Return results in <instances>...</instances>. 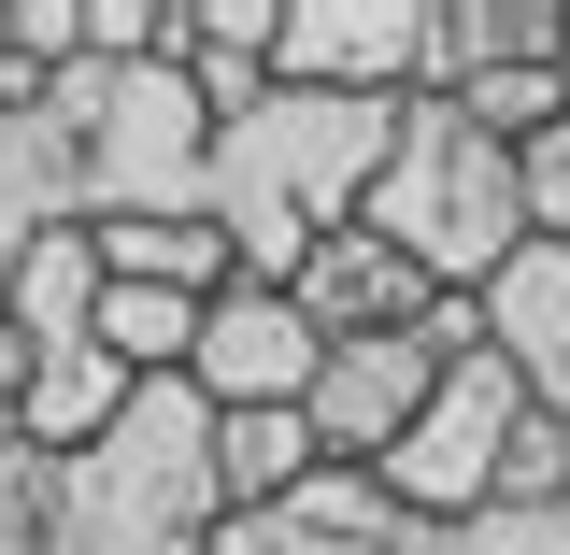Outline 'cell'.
Instances as JSON below:
<instances>
[{"label": "cell", "mask_w": 570, "mask_h": 555, "mask_svg": "<svg viewBox=\"0 0 570 555\" xmlns=\"http://www.w3.org/2000/svg\"><path fill=\"white\" fill-rule=\"evenodd\" d=\"M385 142H400V100H299V86L243 100V115L200 142V214L228 228L243 285H285L328 228H356Z\"/></svg>", "instance_id": "6da1fadb"}, {"label": "cell", "mask_w": 570, "mask_h": 555, "mask_svg": "<svg viewBox=\"0 0 570 555\" xmlns=\"http://www.w3.org/2000/svg\"><path fill=\"white\" fill-rule=\"evenodd\" d=\"M58 470V555H200L214 542V414L186 385H129V414Z\"/></svg>", "instance_id": "7a4b0ae2"}, {"label": "cell", "mask_w": 570, "mask_h": 555, "mask_svg": "<svg viewBox=\"0 0 570 555\" xmlns=\"http://www.w3.org/2000/svg\"><path fill=\"white\" fill-rule=\"evenodd\" d=\"M356 228L400 242L442 299H471V285L528 242V200H513V157H499L456 100H400V142H385V171H371Z\"/></svg>", "instance_id": "3957f363"}, {"label": "cell", "mask_w": 570, "mask_h": 555, "mask_svg": "<svg viewBox=\"0 0 570 555\" xmlns=\"http://www.w3.org/2000/svg\"><path fill=\"white\" fill-rule=\"evenodd\" d=\"M513 414H528V399H513V370H499V356H456V370L428 385V414L400 427V442H385V470H371V485L400 498L414 527H456V513H485Z\"/></svg>", "instance_id": "277c9868"}, {"label": "cell", "mask_w": 570, "mask_h": 555, "mask_svg": "<svg viewBox=\"0 0 570 555\" xmlns=\"http://www.w3.org/2000/svg\"><path fill=\"white\" fill-rule=\"evenodd\" d=\"M442 0H272V86L299 100H428Z\"/></svg>", "instance_id": "5b68a950"}, {"label": "cell", "mask_w": 570, "mask_h": 555, "mask_svg": "<svg viewBox=\"0 0 570 555\" xmlns=\"http://www.w3.org/2000/svg\"><path fill=\"white\" fill-rule=\"evenodd\" d=\"M314 356H328V343L299 328L285 285H214L200 328H186V399H200V414H299Z\"/></svg>", "instance_id": "8992f818"}, {"label": "cell", "mask_w": 570, "mask_h": 555, "mask_svg": "<svg viewBox=\"0 0 570 555\" xmlns=\"http://www.w3.org/2000/svg\"><path fill=\"white\" fill-rule=\"evenodd\" d=\"M428 385H442V356H428L414 328H400V343H328L314 385H299V427H314L328 470H385V442L428 414Z\"/></svg>", "instance_id": "52a82bcc"}, {"label": "cell", "mask_w": 570, "mask_h": 555, "mask_svg": "<svg viewBox=\"0 0 570 555\" xmlns=\"http://www.w3.org/2000/svg\"><path fill=\"white\" fill-rule=\"evenodd\" d=\"M200 555H428V527L371 485V470H328V456H314L272 513H214Z\"/></svg>", "instance_id": "ba28073f"}, {"label": "cell", "mask_w": 570, "mask_h": 555, "mask_svg": "<svg viewBox=\"0 0 570 555\" xmlns=\"http://www.w3.org/2000/svg\"><path fill=\"white\" fill-rule=\"evenodd\" d=\"M471 328L513 370L528 414H570V242H513L485 285H471Z\"/></svg>", "instance_id": "9c48e42d"}, {"label": "cell", "mask_w": 570, "mask_h": 555, "mask_svg": "<svg viewBox=\"0 0 570 555\" xmlns=\"http://www.w3.org/2000/svg\"><path fill=\"white\" fill-rule=\"evenodd\" d=\"M285 299H299V328H314V343H400V328H428V299H442V285H428L400 242L328 228V242L285 271Z\"/></svg>", "instance_id": "30bf717a"}, {"label": "cell", "mask_w": 570, "mask_h": 555, "mask_svg": "<svg viewBox=\"0 0 570 555\" xmlns=\"http://www.w3.org/2000/svg\"><path fill=\"white\" fill-rule=\"evenodd\" d=\"M86 314H100V242H86V228H43V242L0 271V385H14L29 356L86 343Z\"/></svg>", "instance_id": "8fae6325"}, {"label": "cell", "mask_w": 570, "mask_h": 555, "mask_svg": "<svg viewBox=\"0 0 570 555\" xmlns=\"http://www.w3.org/2000/svg\"><path fill=\"white\" fill-rule=\"evenodd\" d=\"M570 43V0H442L428 14V100L485 86V71H557Z\"/></svg>", "instance_id": "7c38bea8"}, {"label": "cell", "mask_w": 570, "mask_h": 555, "mask_svg": "<svg viewBox=\"0 0 570 555\" xmlns=\"http://www.w3.org/2000/svg\"><path fill=\"white\" fill-rule=\"evenodd\" d=\"M0 399H14V442H29V456H86L100 427L129 414V370H115L100 343H58V356H29Z\"/></svg>", "instance_id": "4fadbf2b"}, {"label": "cell", "mask_w": 570, "mask_h": 555, "mask_svg": "<svg viewBox=\"0 0 570 555\" xmlns=\"http://www.w3.org/2000/svg\"><path fill=\"white\" fill-rule=\"evenodd\" d=\"M171 29H186V100H200L214 129L243 115V100H272V0H171Z\"/></svg>", "instance_id": "5bb4252c"}, {"label": "cell", "mask_w": 570, "mask_h": 555, "mask_svg": "<svg viewBox=\"0 0 570 555\" xmlns=\"http://www.w3.org/2000/svg\"><path fill=\"white\" fill-rule=\"evenodd\" d=\"M86 242H100V271H115V285H157V299H214V285H243V257H228L214 214H115V228H86Z\"/></svg>", "instance_id": "9a60e30c"}, {"label": "cell", "mask_w": 570, "mask_h": 555, "mask_svg": "<svg viewBox=\"0 0 570 555\" xmlns=\"http://www.w3.org/2000/svg\"><path fill=\"white\" fill-rule=\"evenodd\" d=\"M299 470H314V427L299 414H214V498L228 513H272Z\"/></svg>", "instance_id": "2e32d148"}, {"label": "cell", "mask_w": 570, "mask_h": 555, "mask_svg": "<svg viewBox=\"0 0 570 555\" xmlns=\"http://www.w3.org/2000/svg\"><path fill=\"white\" fill-rule=\"evenodd\" d=\"M542 498H570V414H513V442H499V485H485V513H542Z\"/></svg>", "instance_id": "e0dca14e"}, {"label": "cell", "mask_w": 570, "mask_h": 555, "mask_svg": "<svg viewBox=\"0 0 570 555\" xmlns=\"http://www.w3.org/2000/svg\"><path fill=\"white\" fill-rule=\"evenodd\" d=\"M456 115H471V129L513 157L528 129H557V115H570V86H557V71H485V86H456Z\"/></svg>", "instance_id": "ac0fdd59"}, {"label": "cell", "mask_w": 570, "mask_h": 555, "mask_svg": "<svg viewBox=\"0 0 570 555\" xmlns=\"http://www.w3.org/2000/svg\"><path fill=\"white\" fill-rule=\"evenodd\" d=\"M428 555H570V498H542V513H456V527H428Z\"/></svg>", "instance_id": "d6986e66"}, {"label": "cell", "mask_w": 570, "mask_h": 555, "mask_svg": "<svg viewBox=\"0 0 570 555\" xmlns=\"http://www.w3.org/2000/svg\"><path fill=\"white\" fill-rule=\"evenodd\" d=\"M0 555H58V470L29 442H0Z\"/></svg>", "instance_id": "ffe728a7"}, {"label": "cell", "mask_w": 570, "mask_h": 555, "mask_svg": "<svg viewBox=\"0 0 570 555\" xmlns=\"http://www.w3.org/2000/svg\"><path fill=\"white\" fill-rule=\"evenodd\" d=\"M513 200H528V242H570V115L513 142Z\"/></svg>", "instance_id": "44dd1931"}, {"label": "cell", "mask_w": 570, "mask_h": 555, "mask_svg": "<svg viewBox=\"0 0 570 555\" xmlns=\"http://www.w3.org/2000/svg\"><path fill=\"white\" fill-rule=\"evenodd\" d=\"M0 442H14V399H0Z\"/></svg>", "instance_id": "7402d4cb"}, {"label": "cell", "mask_w": 570, "mask_h": 555, "mask_svg": "<svg viewBox=\"0 0 570 555\" xmlns=\"http://www.w3.org/2000/svg\"><path fill=\"white\" fill-rule=\"evenodd\" d=\"M557 86H570V43H557Z\"/></svg>", "instance_id": "603a6c76"}]
</instances>
